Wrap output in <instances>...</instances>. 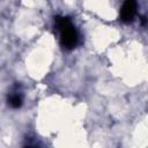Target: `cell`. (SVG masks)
Returning a JSON list of instances; mask_svg holds the SVG:
<instances>
[{
    "label": "cell",
    "instance_id": "cell-3",
    "mask_svg": "<svg viewBox=\"0 0 148 148\" xmlns=\"http://www.w3.org/2000/svg\"><path fill=\"white\" fill-rule=\"evenodd\" d=\"M8 104H9V106H12L14 109L20 108L22 105V96L20 94H12L8 97Z\"/></svg>",
    "mask_w": 148,
    "mask_h": 148
},
{
    "label": "cell",
    "instance_id": "cell-1",
    "mask_svg": "<svg viewBox=\"0 0 148 148\" xmlns=\"http://www.w3.org/2000/svg\"><path fill=\"white\" fill-rule=\"evenodd\" d=\"M56 25L60 31V44L66 50H72L77 44V32L68 17H56Z\"/></svg>",
    "mask_w": 148,
    "mask_h": 148
},
{
    "label": "cell",
    "instance_id": "cell-2",
    "mask_svg": "<svg viewBox=\"0 0 148 148\" xmlns=\"http://www.w3.org/2000/svg\"><path fill=\"white\" fill-rule=\"evenodd\" d=\"M136 14V0H125L120 10V18L123 22L133 21Z\"/></svg>",
    "mask_w": 148,
    "mask_h": 148
}]
</instances>
